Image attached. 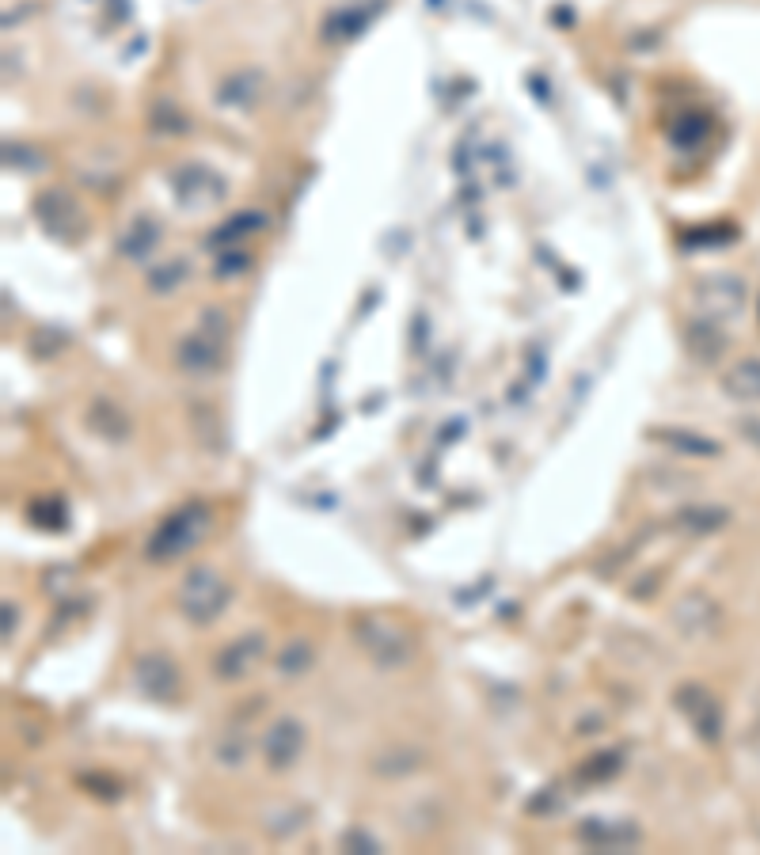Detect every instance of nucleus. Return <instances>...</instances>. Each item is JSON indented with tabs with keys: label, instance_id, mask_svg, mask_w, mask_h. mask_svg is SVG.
<instances>
[{
	"label": "nucleus",
	"instance_id": "f257e3e1",
	"mask_svg": "<svg viewBox=\"0 0 760 855\" xmlns=\"http://www.w3.org/2000/svg\"><path fill=\"white\" fill-rule=\"evenodd\" d=\"M209 525H213V513H209L206 502H187V506L171 510L149 536L145 559L149 563H175V559H183V555H190L206 540Z\"/></svg>",
	"mask_w": 760,
	"mask_h": 855
},
{
	"label": "nucleus",
	"instance_id": "f03ea898",
	"mask_svg": "<svg viewBox=\"0 0 760 855\" xmlns=\"http://www.w3.org/2000/svg\"><path fill=\"white\" fill-rule=\"evenodd\" d=\"M350 635L358 650L377 665V669H403L415 654V635L407 627L392 620V616H380V612H361L350 620Z\"/></svg>",
	"mask_w": 760,
	"mask_h": 855
},
{
	"label": "nucleus",
	"instance_id": "7ed1b4c3",
	"mask_svg": "<svg viewBox=\"0 0 760 855\" xmlns=\"http://www.w3.org/2000/svg\"><path fill=\"white\" fill-rule=\"evenodd\" d=\"M228 316L221 308H206L198 327L175 342V365L190 377H213L225 361Z\"/></svg>",
	"mask_w": 760,
	"mask_h": 855
},
{
	"label": "nucleus",
	"instance_id": "20e7f679",
	"mask_svg": "<svg viewBox=\"0 0 760 855\" xmlns=\"http://www.w3.org/2000/svg\"><path fill=\"white\" fill-rule=\"evenodd\" d=\"M175 601H179V612L187 616L190 624L206 627V624H213V620H221V612H225L228 601H232V586H228L213 567H194L187 578H183Z\"/></svg>",
	"mask_w": 760,
	"mask_h": 855
},
{
	"label": "nucleus",
	"instance_id": "39448f33",
	"mask_svg": "<svg viewBox=\"0 0 760 855\" xmlns=\"http://www.w3.org/2000/svg\"><path fill=\"white\" fill-rule=\"evenodd\" d=\"M168 187H171V198L179 202V209H187V213H206V209H217L228 198L225 175L206 168V164H198V160H187V164L171 168Z\"/></svg>",
	"mask_w": 760,
	"mask_h": 855
},
{
	"label": "nucleus",
	"instance_id": "423d86ee",
	"mask_svg": "<svg viewBox=\"0 0 760 855\" xmlns=\"http://www.w3.org/2000/svg\"><path fill=\"white\" fill-rule=\"evenodd\" d=\"M35 213H38V225L46 228L54 240L61 244H76V240H84L88 236V217H84V209L76 202L69 190H42L35 198Z\"/></svg>",
	"mask_w": 760,
	"mask_h": 855
},
{
	"label": "nucleus",
	"instance_id": "0eeeda50",
	"mask_svg": "<svg viewBox=\"0 0 760 855\" xmlns=\"http://www.w3.org/2000/svg\"><path fill=\"white\" fill-rule=\"evenodd\" d=\"M133 684H137V692L152 703H175L179 700V692H183V673H179V665L175 658H168L164 650H145V654H137V662H133Z\"/></svg>",
	"mask_w": 760,
	"mask_h": 855
},
{
	"label": "nucleus",
	"instance_id": "6e6552de",
	"mask_svg": "<svg viewBox=\"0 0 760 855\" xmlns=\"http://www.w3.org/2000/svg\"><path fill=\"white\" fill-rule=\"evenodd\" d=\"M692 301L700 304L711 320H730L738 316V308L745 304V282L730 270L719 274H703L692 282Z\"/></svg>",
	"mask_w": 760,
	"mask_h": 855
},
{
	"label": "nucleus",
	"instance_id": "1a4fd4ad",
	"mask_svg": "<svg viewBox=\"0 0 760 855\" xmlns=\"http://www.w3.org/2000/svg\"><path fill=\"white\" fill-rule=\"evenodd\" d=\"M673 707L684 715V722L696 730L700 741H719L722 738V707L715 700V692H707L703 684L688 681L673 692Z\"/></svg>",
	"mask_w": 760,
	"mask_h": 855
},
{
	"label": "nucleus",
	"instance_id": "9d476101",
	"mask_svg": "<svg viewBox=\"0 0 760 855\" xmlns=\"http://www.w3.org/2000/svg\"><path fill=\"white\" fill-rule=\"evenodd\" d=\"M266 658V635L263 631H244V635H236L228 646H221V654L213 658V677L217 681H247L259 662Z\"/></svg>",
	"mask_w": 760,
	"mask_h": 855
},
{
	"label": "nucleus",
	"instance_id": "9b49d317",
	"mask_svg": "<svg viewBox=\"0 0 760 855\" xmlns=\"http://www.w3.org/2000/svg\"><path fill=\"white\" fill-rule=\"evenodd\" d=\"M259 753L270 772H289L304 753V726L297 719H274L259 738Z\"/></svg>",
	"mask_w": 760,
	"mask_h": 855
},
{
	"label": "nucleus",
	"instance_id": "f8f14e48",
	"mask_svg": "<svg viewBox=\"0 0 760 855\" xmlns=\"http://www.w3.org/2000/svg\"><path fill=\"white\" fill-rule=\"evenodd\" d=\"M578 840L593 852H627L643 840V829L631 817H586L578 825Z\"/></svg>",
	"mask_w": 760,
	"mask_h": 855
},
{
	"label": "nucleus",
	"instance_id": "ddd939ff",
	"mask_svg": "<svg viewBox=\"0 0 760 855\" xmlns=\"http://www.w3.org/2000/svg\"><path fill=\"white\" fill-rule=\"evenodd\" d=\"M719 601H711L703 589H692V593H684L677 608H673V624L681 631L684 639H692V643H703V639H711L715 635V627H719Z\"/></svg>",
	"mask_w": 760,
	"mask_h": 855
},
{
	"label": "nucleus",
	"instance_id": "4468645a",
	"mask_svg": "<svg viewBox=\"0 0 760 855\" xmlns=\"http://www.w3.org/2000/svg\"><path fill=\"white\" fill-rule=\"evenodd\" d=\"M684 350L700 365H715L726 354V335L719 331V320H692L684 327Z\"/></svg>",
	"mask_w": 760,
	"mask_h": 855
},
{
	"label": "nucleus",
	"instance_id": "2eb2a0df",
	"mask_svg": "<svg viewBox=\"0 0 760 855\" xmlns=\"http://www.w3.org/2000/svg\"><path fill=\"white\" fill-rule=\"evenodd\" d=\"M722 392L738 403H760V358H741L722 373Z\"/></svg>",
	"mask_w": 760,
	"mask_h": 855
},
{
	"label": "nucleus",
	"instance_id": "dca6fc26",
	"mask_svg": "<svg viewBox=\"0 0 760 855\" xmlns=\"http://www.w3.org/2000/svg\"><path fill=\"white\" fill-rule=\"evenodd\" d=\"M88 426H92L99 437H107V441H126L133 422L111 396H95L92 407H88Z\"/></svg>",
	"mask_w": 760,
	"mask_h": 855
},
{
	"label": "nucleus",
	"instance_id": "f3484780",
	"mask_svg": "<svg viewBox=\"0 0 760 855\" xmlns=\"http://www.w3.org/2000/svg\"><path fill=\"white\" fill-rule=\"evenodd\" d=\"M384 8V0H369V4H354V8H335L327 23H323V38H350L369 27V19Z\"/></svg>",
	"mask_w": 760,
	"mask_h": 855
},
{
	"label": "nucleus",
	"instance_id": "a211bd4d",
	"mask_svg": "<svg viewBox=\"0 0 760 855\" xmlns=\"http://www.w3.org/2000/svg\"><path fill=\"white\" fill-rule=\"evenodd\" d=\"M160 236H164L160 221L149 217V213H141V217H137V221L118 236V251H122L126 259H145L152 247L160 244Z\"/></svg>",
	"mask_w": 760,
	"mask_h": 855
},
{
	"label": "nucleus",
	"instance_id": "6ab92c4d",
	"mask_svg": "<svg viewBox=\"0 0 760 855\" xmlns=\"http://www.w3.org/2000/svg\"><path fill=\"white\" fill-rule=\"evenodd\" d=\"M654 441H662L665 449H673V453H684V456H719L722 445L719 441H711V437L703 434H692V430H658V434H650Z\"/></svg>",
	"mask_w": 760,
	"mask_h": 855
},
{
	"label": "nucleus",
	"instance_id": "aec40b11",
	"mask_svg": "<svg viewBox=\"0 0 760 855\" xmlns=\"http://www.w3.org/2000/svg\"><path fill=\"white\" fill-rule=\"evenodd\" d=\"M259 88H263V76L244 69V73H232L221 84V92H217V103H225V107H251L255 99H259Z\"/></svg>",
	"mask_w": 760,
	"mask_h": 855
},
{
	"label": "nucleus",
	"instance_id": "412c9836",
	"mask_svg": "<svg viewBox=\"0 0 760 855\" xmlns=\"http://www.w3.org/2000/svg\"><path fill=\"white\" fill-rule=\"evenodd\" d=\"M263 225H266L263 209H244V213H236L232 221H225V225L209 236V247H236V240H240V236H247V232H259Z\"/></svg>",
	"mask_w": 760,
	"mask_h": 855
},
{
	"label": "nucleus",
	"instance_id": "4be33fe9",
	"mask_svg": "<svg viewBox=\"0 0 760 855\" xmlns=\"http://www.w3.org/2000/svg\"><path fill=\"white\" fill-rule=\"evenodd\" d=\"M312 658H316V650L308 639H289L282 654H278V673L285 677H301L304 669H312Z\"/></svg>",
	"mask_w": 760,
	"mask_h": 855
},
{
	"label": "nucleus",
	"instance_id": "5701e85b",
	"mask_svg": "<svg viewBox=\"0 0 760 855\" xmlns=\"http://www.w3.org/2000/svg\"><path fill=\"white\" fill-rule=\"evenodd\" d=\"M722 521H726V513L711 510V506H696V510L681 513V529H688V532H715Z\"/></svg>",
	"mask_w": 760,
	"mask_h": 855
},
{
	"label": "nucleus",
	"instance_id": "b1692460",
	"mask_svg": "<svg viewBox=\"0 0 760 855\" xmlns=\"http://www.w3.org/2000/svg\"><path fill=\"white\" fill-rule=\"evenodd\" d=\"M183 278H187V263H183V259H175V263H168V266H156L145 282H149L152 293H171Z\"/></svg>",
	"mask_w": 760,
	"mask_h": 855
},
{
	"label": "nucleus",
	"instance_id": "393cba45",
	"mask_svg": "<svg viewBox=\"0 0 760 855\" xmlns=\"http://www.w3.org/2000/svg\"><path fill=\"white\" fill-rule=\"evenodd\" d=\"M624 768V753H601V757H589V764L582 768V779H593V783H601V779H612L616 772Z\"/></svg>",
	"mask_w": 760,
	"mask_h": 855
},
{
	"label": "nucleus",
	"instance_id": "a878e982",
	"mask_svg": "<svg viewBox=\"0 0 760 855\" xmlns=\"http://www.w3.org/2000/svg\"><path fill=\"white\" fill-rule=\"evenodd\" d=\"M342 848H346V852L373 855V852H380V840H373V836L361 833V829H350V833H342Z\"/></svg>",
	"mask_w": 760,
	"mask_h": 855
},
{
	"label": "nucleus",
	"instance_id": "bb28decb",
	"mask_svg": "<svg viewBox=\"0 0 760 855\" xmlns=\"http://www.w3.org/2000/svg\"><path fill=\"white\" fill-rule=\"evenodd\" d=\"M251 266V255H244V251H232V255H225L221 263H217V278H236L240 270H247Z\"/></svg>",
	"mask_w": 760,
	"mask_h": 855
},
{
	"label": "nucleus",
	"instance_id": "cd10ccee",
	"mask_svg": "<svg viewBox=\"0 0 760 855\" xmlns=\"http://www.w3.org/2000/svg\"><path fill=\"white\" fill-rule=\"evenodd\" d=\"M738 434L749 441V445H757L760 449V418H741L738 422Z\"/></svg>",
	"mask_w": 760,
	"mask_h": 855
},
{
	"label": "nucleus",
	"instance_id": "c85d7f7f",
	"mask_svg": "<svg viewBox=\"0 0 760 855\" xmlns=\"http://www.w3.org/2000/svg\"><path fill=\"white\" fill-rule=\"evenodd\" d=\"M16 624H19V612L12 601H4V639H12L16 635Z\"/></svg>",
	"mask_w": 760,
	"mask_h": 855
}]
</instances>
